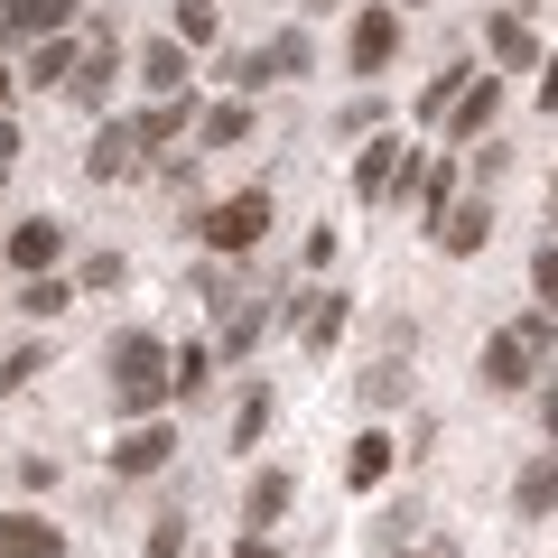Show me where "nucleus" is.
<instances>
[{
  "label": "nucleus",
  "instance_id": "nucleus-1",
  "mask_svg": "<svg viewBox=\"0 0 558 558\" xmlns=\"http://www.w3.org/2000/svg\"><path fill=\"white\" fill-rule=\"evenodd\" d=\"M102 363H112V418H159V400H168V344L159 336H121Z\"/></svg>",
  "mask_w": 558,
  "mask_h": 558
},
{
  "label": "nucleus",
  "instance_id": "nucleus-2",
  "mask_svg": "<svg viewBox=\"0 0 558 558\" xmlns=\"http://www.w3.org/2000/svg\"><path fill=\"white\" fill-rule=\"evenodd\" d=\"M549 336H558L549 307H539V317H521V326H502V336H484V354H475L484 391H521V381L539 373V354H549Z\"/></svg>",
  "mask_w": 558,
  "mask_h": 558
},
{
  "label": "nucleus",
  "instance_id": "nucleus-3",
  "mask_svg": "<svg viewBox=\"0 0 558 558\" xmlns=\"http://www.w3.org/2000/svg\"><path fill=\"white\" fill-rule=\"evenodd\" d=\"M270 186H242V196H223V205H205V252L215 260H242V252H260V242H270Z\"/></svg>",
  "mask_w": 558,
  "mask_h": 558
},
{
  "label": "nucleus",
  "instance_id": "nucleus-4",
  "mask_svg": "<svg viewBox=\"0 0 558 558\" xmlns=\"http://www.w3.org/2000/svg\"><path fill=\"white\" fill-rule=\"evenodd\" d=\"M391 57H400V10H391V0L354 10V28H344V65H354V75H381Z\"/></svg>",
  "mask_w": 558,
  "mask_h": 558
},
{
  "label": "nucleus",
  "instance_id": "nucleus-5",
  "mask_svg": "<svg viewBox=\"0 0 558 558\" xmlns=\"http://www.w3.org/2000/svg\"><path fill=\"white\" fill-rule=\"evenodd\" d=\"M410 178H418V149H410V140H373V149H363V159H354V196H363V205L400 196V186H410Z\"/></svg>",
  "mask_w": 558,
  "mask_h": 558
},
{
  "label": "nucleus",
  "instance_id": "nucleus-6",
  "mask_svg": "<svg viewBox=\"0 0 558 558\" xmlns=\"http://www.w3.org/2000/svg\"><path fill=\"white\" fill-rule=\"evenodd\" d=\"M178 457V428H168V418H131V428H121V447H112V475H159V465Z\"/></svg>",
  "mask_w": 558,
  "mask_h": 558
},
{
  "label": "nucleus",
  "instance_id": "nucleus-7",
  "mask_svg": "<svg viewBox=\"0 0 558 558\" xmlns=\"http://www.w3.org/2000/svg\"><path fill=\"white\" fill-rule=\"evenodd\" d=\"M140 159H149L140 121H102V131H94V149H84V178H102V186H112V178H131Z\"/></svg>",
  "mask_w": 558,
  "mask_h": 558
},
{
  "label": "nucleus",
  "instance_id": "nucleus-8",
  "mask_svg": "<svg viewBox=\"0 0 558 558\" xmlns=\"http://www.w3.org/2000/svg\"><path fill=\"white\" fill-rule=\"evenodd\" d=\"M289 317H299L307 354H336V336H344V326H354V307H344L336 289H299V299H289Z\"/></svg>",
  "mask_w": 558,
  "mask_h": 558
},
{
  "label": "nucleus",
  "instance_id": "nucleus-9",
  "mask_svg": "<svg viewBox=\"0 0 558 558\" xmlns=\"http://www.w3.org/2000/svg\"><path fill=\"white\" fill-rule=\"evenodd\" d=\"M428 233H438V252H447V260H475L484 242H494V205H484V196H465V205H447V215L428 223Z\"/></svg>",
  "mask_w": 558,
  "mask_h": 558
},
{
  "label": "nucleus",
  "instance_id": "nucleus-10",
  "mask_svg": "<svg viewBox=\"0 0 558 558\" xmlns=\"http://www.w3.org/2000/svg\"><path fill=\"white\" fill-rule=\"evenodd\" d=\"M57 252H65V223H57V215H28V223H10V242H0V260H20L28 279H38V270H57Z\"/></svg>",
  "mask_w": 558,
  "mask_h": 558
},
{
  "label": "nucleus",
  "instance_id": "nucleus-11",
  "mask_svg": "<svg viewBox=\"0 0 558 558\" xmlns=\"http://www.w3.org/2000/svg\"><path fill=\"white\" fill-rule=\"evenodd\" d=\"M494 112H502V84L494 75H465V94L447 102V140H484V131H494Z\"/></svg>",
  "mask_w": 558,
  "mask_h": 558
},
{
  "label": "nucleus",
  "instance_id": "nucleus-12",
  "mask_svg": "<svg viewBox=\"0 0 558 558\" xmlns=\"http://www.w3.org/2000/svg\"><path fill=\"white\" fill-rule=\"evenodd\" d=\"M512 512H521V521H549V512H558V447H539V457L512 475Z\"/></svg>",
  "mask_w": 558,
  "mask_h": 558
},
{
  "label": "nucleus",
  "instance_id": "nucleus-13",
  "mask_svg": "<svg viewBox=\"0 0 558 558\" xmlns=\"http://www.w3.org/2000/svg\"><path fill=\"white\" fill-rule=\"evenodd\" d=\"M0 558H65V531L38 512H0Z\"/></svg>",
  "mask_w": 558,
  "mask_h": 558
},
{
  "label": "nucleus",
  "instance_id": "nucleus-14",
  "mask_svg": "<svg viewBox=\"0 0 558 558\" xmlns=\"http://www.w3.org/2000/svg\"><path fill=\"white\" fill-rule=\"evenodd\" d=\"M112 75H121V38L102 28V38H94V57H75V75H65V94H75L84 112H94V102L112 94Z\"/></svg>",
  "mask_w": 558,
  "mask_h": 558
},
{
  "label": "nucleus",
  "instance_id": "nucleus-15",
  "mask_svg": "<svg viewBox=\"0 0 558 558\" xmlns=\"http://www.w3.org/2000/svg\"><path fill=\"white\" fill-rule=\"evenodd\" d=\"M391 457H400V447H391V438H381V428H363V438H354V447H344V484H354V494H373V484H381V475H391Z\"/></svg>",
  "mask_w": 558,
  "mask_h": 558
},
{
  "label": "nucleus",
  "instance_id": "nucleus-16",
  "mask_svg": "<svg viewBox=\"0 0 558 558\" xmlns=\"http://www.w3.org/2000/svg\"><path fill=\"white\" fill-rule=\"evenodd\" d=\"M84 0H10V38H57Z\"/></svg>",
  "mask_w": 558,
  "mask_h": 558
},
{
  "label": "nucleus",
  "instance_id": "nucleus-17",
  "mask_svg": "<svg viewBox=\"0 0 558 558\" xmlns=\"http://www.w3.org/2000/svg\"><path fill=\"white\" fill-rule=\"evenodd\" d=\"M307 65H317V38H307V28H279V38L270 47H260V75H307Z\"/></svg>",
  "mask_w": 558,
  "mask_h": 558
},
{
  "label": "nucleus",
  "instance_id": "nucleus-18",
  "mask_svg": "<svg viewBox=\"0 0 558 558\" xmlns=\"http://www.w3.org/2000/svg\"><path fill=\"white\" fill-rule=\"evenodd\" d=\"M140 84H149V94H186V47L178 38L140 47Z\"/></svg>",
  "mask_w": 558,
  "mask_h": 558
},
{
  "label": "nucleus",
  "instance_id": "nucleus-19",
  "mask_svg": "<svg viewBox=\"0 0 558 558\" xmlns=\"http://www.w3.org/2000/svg\"><path fill=\"white\" fill-rule=\"evenodd\" d=\"M354 391H363V410H391V400H410V363H400V344H391V354H381L373 373L354 381Z\"/></svg>",
  "mask_w": 558,
  "mask_h": 558
},
{
  "label": "nucleus",
  "instance_id": "nucleus-20",
  "mask_svg": "<svg viewBox=\"0 0 558 558\" xmlns=\"http://www.w3.org/2000/svg\"><path fill=\"white\" fill-rule=\"evenodd\" d=\"M289 494H299V484L279 475V465H270V475H252V494H242V521H252V531H270V521L289 512Z\"/></svg>",
  "mask_w": 558,
  "mask_h": 558
},
{
  "label": "nucleus",
  "instance_id": "nucleus-21",
  "mask_svg": "<svg viewBox=\"0 0 558 558\" xmlns=\"http://www.w3.org/2000/svg\"><path fill=\"white\" fill-rule=\"evenodd\" d=\"M484 47H494V65H531V57H539V47H531V20H521V10L484 20Z\"/></svg>",
  "mask_w": 558,
  "mask_h": 558
},
{
  "label": "nucleus",
  "instance_id": "nucleus-22",
  "mask_svg": "<svg viewBox=\"0 0 558 558\" xmlns=\"http://www.w3.org/2000/svg\"><path fill=\"white\" fill-rule=\"evenodd\" d=\"M205 381H215V344H178V354H168V391L196 400Z\"/></svg>",
  "mask_w": 558,
  "mask_h": 558
},
{
  "label": "nucleus",
  "instance_id": "nucleus-23",
  "mask_svg": "<svg viewBox=\"0 0 558 558\" xmlns=\"http://www.w3.org/2000/svg\"><path fill=\"white\" fill-rule=\"evenodd\" d=\"M65 307H75V279H57V270H38L20 289V317H65Z\"/></svg>",
  "mask_w": 558,
  "mask_h": 558
},
{
  "label": "nucleus",
  "instance_id": "nucleus-24",
  "mask_svg": "<svg viewBox=\"0 0 558 558\" xmlns=\"http://www.w3.org/2000/svg\"><path fill=\"white\" fill-rule=\"evenodd\" d=\"M196 140H205V149H233V140H252V102H215V112L196 121Z\"/></svg>",
  "mask_w": 558,
  "mask_h": 558
},
{
  "label": "nucleus",
  "instance_id": "nucleus-25",
  "mask_svg": "<svg viewBox=\"0 0 558 558\" xmlns=\"http://www.w3.org/2000/svg\"><path fill=\"white\" fill-rule=\"evenodd\" d=\"M465 75H475V65H438V75L418 84V121H447V102L465 94Z\"/></svg>",
  "mask_w": 558,
  "mask_h": 558
},
{
  "label": "nucleus",
  "instance_id": "nucleus-26",
  "mask_svg": "<svg viewBox=\"0 0 558 558\" xmlns=\"http://www.w3.org/2000/svg\"><path fill=\"white\" fill-rule=\"evenodd\" d=\"M186 131H196V112H186L178 94H168L159 112H140V140H149V149H168V140H186Z\"/></svg>",
  "mask_w": 558,
  "mask_h": 558
},
{
  "label": "nucleus",
  "instance_id": "nucleus-27",
  "mask_svg": "<svg viewBox=\"0 0 558 558\" xmlns=\"http://www.w3.org/2000/svg\"><path fill=\"white\" fill-rule=\"evenodd\" d=\"M65 75H75V38L57 28V38H38V57H28V84H65Z\"/></svg>",
  "mask_w": 558,
  "mask_h": 558
},
{
  "label": "nucleus",
  "instance_id": "nucleus-28",
  "mask_svg": "<svg viewBox=\"0 0 558 558\" xmlns=\"http://www.w3.org/2000/svg\"><path fill=\"white\" fill-rule=\"evenodd\" d=\"M447 205H457V168H447V159H438V168H418V223H438Z\"/></svg>",
  "mask_w": 558,
  "mask_h": 558
},
{
  "label": "nucleus",
  "instance_id": "nucleus-29",
  "mask_svg": "<svg viewBox=\"0 0 558 558\" xmlns=\"http://www.w3.org/2000/svg\"><path fill=\"white\" fill-rule=\"evenodd\" d=\"M215 0H178V47H215Z\"/></svg>",
  "mask_w": 558,
  "mask_h": 558
},
{
  "label": "nucleus",
  "instance_id": "nucleus-30",
  "mask_svg": "<svg viewBox=\"0 0 558 558\" xmlns=\"http://www.w3.org/2000/svg\"><path fill=\"white\" fill-rule=\"evenodd\" d=\"M260 428H270V391H252L233 410V447H260Z\"/></svg>",
  "mask_w": 558,
  "mask_h": 558
},
{
  "label": "nucleus",
  "instance_id": "nucleus-31",
  "mask_svg": "<svg viewBox=\"0 0 558 558\" xmlns=\"http://www.w3.org/2000/svg\"><path fill=\"white\" fill-rule=\"evenodd\" d=\"M531 289H539V307L558 317V242H539V252H531Z\"/></svg>",
  "mask_w": 558,
  "mask_h": 558
},
{
  "label": "nucleus",
  "instance_id": "nucleus-32",
  "mask_svg": "<svg viewBox=\"0 0 558 558\" xmlns=\"http://www.w3.org/2000/svg\"><path fill=\"white\" fill-rule=\"evenodd\" d=\"M47 373V344H20V354L0 363V391H20V381H38Z\"/></svg>",
  "mask_w": 558,
  "mask_h": 558
},
{
  "label": "nucleus",
  "instance_id": "nucleus-33",
  "mask_svg": "<svg viewBox=\"0 0 558 558\" xmlns=\"http://www.w3.org/2000/svg\"><path fill=\"white\" fill-rule=\"evenodd\" d=\"M121 279H131V260H121V252H94V260H84V279H75V289H121Z\"/></svg>",
  "mask_w": 558,
  "mask_h": 558
},
{
  "label": "nucleus",
  "instance_id": "nucleus-34",
  "mask_svg": "<svg viewBox=\"0 0 558 558\" xmlns=\"http://www.w3.org/2000/svg\"><path fill=\"white\" fill-rule=\"evenodd\" d=\"M223 84H242V94H260V84H270V75H260V47H242V57H223Z\"/></svg>",
  "mask_w": 558,
  "mask_h": 558
},
{
  "label": "nucleus",
  "instance_id": "nucleus-35",
  "mask_svg": "<svg viewBox=\"0 0 558 558\" xmlns=\"http://www.w3.org/2000/svg\"><path fill=\"white\" fill-rule=\"evenodd\" d=\"M140 558H186V512H178V521H159V531H149V549H140Z\"/></svg>",
  "mask_w": 558,
  "mask_h": 558
},
{
  "label": "nucleus",
  "instance_id": "nucleus-36",
  "mask_svg": "<svg viewBox=\"0 0 558 558\" xmlns=\"http://www.w3.org/2000/svg\"><path fill=\"white\" fill-rule=\"evenodd\" d=\"M539 112H558V47L539 57Z\"/></svg>",
  "mask_w": 558,
  "mask_h": 558
},
{
  "label": "nucleus",
  "instance_id": "nucleus-37",
  "mask_svg": "<svg viewBox=\"0 0 558 558\" xmlns=\"http://www.w3.org/2000/svg\"><path fill=\"white\" fill-rule=\"evenodd\" d=\"M233 558H279V549H270V539H260V531H252V539H242V549H233Z\"/></svg>",
  "mask_w": 558,
  "mask_h": 558
},
{
  "label": "nucleus",
  "instance_id": "nucleus-38",
  "mask_svg": "<svg viewBox=\"0 0 558 558\" xmlns=\"http://www.w3.org/2000/svg\"><path fill=\"white\" fill-rule=\"evenodd\" d=\"M10 159H20V131H10V121H0V168H10Z\"/></svg>",
  "mask_w": 558,
  "mask_h": 558
},
{
  "label": "nucleus",
  "instance_id": "nucleus-39",
  "mask_svg": "<svg viewBox=\"0 0 558 558\" xmlns=\"http://www.w3.org/2000/svg\"><path fill=\"white\" fill-rule=\"evenodd\" d=\"M400 558H457V549H447V539H428V549H400Z\"/></svg>",
  "mask_w": 558,
  "mask_h": 558
},
{
  "label": "nucleus",
  "instance_id": "nucleus-40",
  "mask_svg": "<svg viewBox=\"0 0 558 558\" xmlns=\"http://www.w3.org/2000/svg\"><path fill=\"white\" fill-rule=\"evenodd\" d=\"M0 38H10V0H0Z\"/></svg>",
  "mask_w": 558,
  "mask_h": 558
},
{
  "label": "nucleus",
  "instance_id": "nucleus-41",
  "mask_svg": "<svg viewBox=\"0 0 558 558\" xmlns=\"http://www.w3.org/2000/svg\"><path fill=\"white\" fill-rule=\"evenodd\" d=\"M0 102H10V65H0Z\"/></svg>",
  "mask_w": 558,
  "mask_h": 558
},
{
  "label": "nucleus",
  "instance_id": "nucleus-42",
  "mask_svg": "<svg viewBox=\"0 0 558 558\" xmlns=\"http://www.w3.org/2000/svg\"><path fill=\"white\" fill-rule=\"evenodd\" d=\"M549 196H558V186H549Z\"/></svg>",
  "mask_w": 558,
  "mask_h": 558
}]
</instances>
